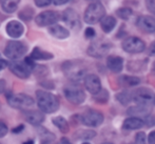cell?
<instances>
[{
    "label": "cell",
    "mask_w": 155,
    "mask_h": 144,
    "mask_svg": "<svg viewBox=\"0 0 155 144\" xmlns=\"http://www.w3.org/2000/svg\"><path fill=\"white\" fill-rule=\"evenodd\" d=\"M81 144H91V143H89V142H84V143H81Z\"/></svg>",
    "instance_id": "cell-54"
},
{
    "label": "cell",
    "mask_w": 155,
    "mask_h": 144,
    "mask_svg": "<svg viewBox=\"0 0 155 144\" xmlns=\"http://www.w3.org/2000/svg\"><path fill=\"white\" fill-rule=\"evenodd\" d=\"M145 123L147 126H153L155 125V117H153V116L150 115L149 117H147L145 119Z\"/></svg>",
    "instance_id": "cell-39"
},
{
    "label": "cell",
    "mask_w": 155,
    "mask_h": 144,
    "mask_svg": "<svg viewBox=\"0 0 155 144\" xmlns=\"http://www.w3.org/2000/svg\"><path fill=\"white\" fill-rule=\"evenodd\" d=\"M21 0H0V5L1 8L5 13H14L18 8V5Z\"/></svg>",
    "instance_id": "cell-25"
},
{
    "label": "cell",
    "mask_w": 155,
    "mask_h": 144,
    "mask_svg": "<svg viewBox=\"0 0 155 144\" xmlns=\"http://www.w3.org/2000/svg\"><path fill=\"white\" fill-rule=\"evenodd\" d=\"M106 17V8L101 2H92L84 11V20L88 24H96Z\"/></svg>",
    "instance_id": "cell-3"
},
{
    "label": "cell",
    "mask_w": 155,
    "mask_h": 144,
    "mask_svg": "<svg viewBox=\"0 0 155 144\" xmlns=\"http://www.w3.org/2000/svg\"><path fill=\"white\" fill-rule=\"evenodd\" d=\"M25 130V126L21 124V125H18L17 127H15V128H13V130L12 132L14 133V134H18V133H20V132H22V130Z\"/></svg>",
    "instance_id": "cell-44"
},
{
    "label": "cell",
    "mask_w": 155,
    "mask_h": 144,
    "mask_svg": "<svg viewBox=\"0 0 155 144\" xmlns=\"http://www.w3.org/2000/svg\"><path fill=\"white\" fill-rule=\"evenodd\" d=\"M109 98H110V96H109V91H107L106 88H102L99 93L93 96L94 101L97 102L98 104H106L107 102L109 101Z\"/></svg>",
    "instance_id": "cell-30"
},
{
    "label": "cell",
    "mask_w": 155,
    "mask_h": 144,
    "mask_svg": "<svg viewBox=\"0 0 155 144\" xmlns=\"http://www.w3.org/2000/svg\"><path fill=\"white\" fill-rule=\"evenodd\" d=\"M28 52V45L21 41L12 40L6 43L4 49V55L6 58L11 60H18L19 58L23 57Z\"/></svg>",
    "instance_id": "cell-6"
},
{
    "label": "cell",
    "mask_w": 155,
    "mask_h": 144,
    "mask_svg": "<svg viewBox=\"0 0 155 144\" xmlns=\"http://www.w3.org/2000/svg\"><path fill=\"white\" fill-rule=\"evenodd\" d=\"M115 98H116V100L121 105H128L129 103H131L133 101L132 91H123L120 93L116 94Z\"/></svg>",
    "instance_id": "cell-28"
},
{
    "label": "cell",
    "mask_w": 155,
    "mask_h": 144,
    "mask_svg": "<svg viewBox=\"0 0 155 144\" xmlns=\"http://www.w3.org/2000/svg\"><path fill=\"white\" fill-rule=\"evenodd\" d=\"M84 82V86H86L87 91L90 94H92L93 96L98 94L102 89L100 78L98 77L97 75H95V74H89V75H87Z\"/></svg>",
    "instance_id": "cell-15"
},
{
    "label": "cell",
    "mask_w": 155,
    "mask_h": 144,
    "mask_svg": "<svg viewBox=\"0 0 155 144\" xmlns=\"http://www.w3.org/2000/svg\"><path fill=\"white\" fill-rule=\"evenodd\" d=\"M104 121V117L98 110H87L86 113H84L80 116V122L84 125L89 126V127H97L100 126Z\"/></svg>",
    "instance_id": "cell-12"
},
{
    "label": "cell",
    "mask_w": 155,
    "mask_h": 144,
    "mask_svg": "<svg viewBox=\"0 0 155 144\" xmlns=\"http://www.w3.org/2000/svg\"><path fill=\"white\" fill-rule=\"evenodd\" d=\"M6 66H8V62L6 60H4V59H2L1 57H0V69H5Z\"/></svg>",
    "instance_id": "cell-42"
},
{
    "label": "cell",
    "mask_w": 155,
    "mask_h": 144,
    "mask_svg": "<svg viewBox=\"0 0 155 144\" xmlns=\"http://www.w3.org/2000/svg\"><path fill=\"white\" fill-rule=\"evenodd\" d=\"M121 47L126 53L140 54L146 50V43L140 38L135 36L127 37L121 43Z\"/></svg>",
    "instance_id": "cell-10"
},
{
    "label": "cell",
    "mask_w": 155,
    "mask_h": 144,
    "mask_svg": "<svg viewBox=\"0 0 155 144\" xmlns=\"http://www.w3.org/2000/svg\"><path fill=\"white\" fill-rule=\"evenodd\" d=\"M60 18H61V16L56 11H45V12L37 15L36 18H35V22L40 27H50L54 24H57Z\"/></svg>",
    "instance_id": "cell-11"
},
{
    "label": "cell",
    "mask_w": 155,
    "mask_h": 144,
    "mask_svg": "<svg viewBox=\"0 0 155 144\" xmlns=\"http://www.w3.org/2000/svg\"><path fill=\"white\" fill-rule=\"evenodd\" d=\"M148 142L149 144H155V130H152L148 136Z\"/></svg>",
    "instance_id": "cell-41"
},
{
    "label": "cell",
    "mask_w": 155,
    "mask_h": 144,
    "mask_svg": "<svg viewBox=\"0 0 155 144\" xmlns=\"http://www.w3.org/2000/svg\"><path fill=\"white\" fill-rule=\"evenodd\" d=\"M34 2L38 8H45V6L50 5L53 2V0H34Z\"/></svg>",
    "instance_id": "cell-37"
},
{
    "label": "cell",
    "mask_w": 155,
    "mask_h": 144,
    "mask_svg": "<svg viewBox=\"0 0 155 144\" xmlns=\"http://www.w3.org/2000/svg\"><path fill=\"white\" fill-rule=\"evenodd\" d=\"M96 36V32L93 27H87L84 30V37L87 39H93Z\"/></svg>",
    "instance_id": "cell-36"
},
{
    "label": "cell",
    "mask_w": 155,
    "mask_h": 144,
    "mask_svg": "<svg viewBox=\"0 0 155 144\" xmlns=\"http://www.w3.org/2000/svg\"><path fill=\"white\" fill-rule=\"evenodd\" d=\"M54 139H43L41 144H53Z\"/></svg>",
    "instance_id": "cell-49"
},
{
    "label": "cell",
    "mask_w": 155,
    "mask_h": 144,
    "mask_svg": "<svg viewBox=\"0 0 155 144\" xmlns=\"http://www.w3.org/2000/svg\"><path fill=\"white\" fill-rule=\"evenodd\" d=\"M133 102L137 105H145V106H152L154 104V93L148 87H138L135 91H132Z\"/></svg>",
    "instance_id": "cell-8"
},
{
    "label": "cell",
    "mask_w": 155,
    "mask_h": 144,
    "mask_svg": "<svg viewBox=\"0 0 155 144\" xmlns=\"http://www.w3.org/2000/svg\"><path fill=\"white\" fill-rule=\"evenodd\" d=\"M56 144H72L71 142H70L69 140H68L67 138H62V139H60L59 141H58Z\"/></svg>",
    "instance_id": "cell-48"
},
{
    "label": "cell",
    "mask_w": 155,
    "mask_h": 144,
    "mask_svg": "<svg viewBox=\"0 0 155 144\" xmlns=\"http://www.w3.org/2000/svg\"><path fill=\"white\" fill-rule=\"evenodd\" d=\"M151 72L153 75H155V61L153 62V64H152V69H151Z\"/></svg>",
    "instance_id": "cell-51"
},
{
    "label": "cell",
    "mask_w": 155,
    "mask_h": 144,
    "mask_svg": "<svg viewBox=\"0 0 155 144\" xmlns=\"http://www.w3.org/2000/svg\"><path fill=\"white\" fill-rule=\"evenodd\" d=\"M147 53L149 56H155V41L151 42V44L149 45L147 50Z\"/></svg>",
    "instance_id": "cell-40"
},
{
    "label": "cell",
    "mask_w": 155,
    "mask_h": 144,
    "mask_svg": "<svg viewBox=\"0 0 155 144\" xmlns=\"http://www.w3.org/2000/svg\"><path fill=\"white\" fill-rule=\"evenodd\" d=\"M96 132L92 130H78L75 133V138L78 140H91L94 137H96Z\"/></svg>",
    "instance_id": "cell-29"
},
{
    "label": "cell",
    "mask_w": 155,
    "mask_h": 144,
    "mask_svg": "<svg viewBox=\"0 0 155 144\" xmlns=\"http://www.w3.org/2000/svg\"><path fill=\"white\" fill-rule=\"evenodd\" d=\"M127 114L129 117H136L145 120L147 117L151 115V106H145V105H134L131 106L127 110Z\"/></svg>",
    "instance_id": "cell-17"
},
{
    "label": "cell",
    "mask_w": 155,
    "mask_h": 144,
    "mask_svg": "<svg viewBox=\"0 0 155 144\" xmlns=\"http://www.w3.org/2000/svg\"><path fill=\"white\" fill-rule=\"evenodd\" d=\"M124 27V25H123V27H121V29H119V32L117 33V35H116V37H117V38H121V37H124V35L127 34L126 32H124V30H123Z\"/></svg>",
    "instance_id": "cell-47"
},
{
    "label": "cell",
    "mask_w": 155,
    "mask_h": 144,
    "mask_svg": "<svg viewBox=\"0 0 155 144\" xmlns=\"http://www.w3.org/2000/svg\"><path fill=\"white\" fill-rule=\"evenodd\" d=\"M5 87H6L5 81H4V80H0V94H2L5 91Z\"/></svg>",
    "instance_id": "cell-46"
},
{
    "label": "cell",
    "mask_w": 155,
    "mask_h": 144,
    "mask_svg": "<svg viewBox=\"0 0 155 144\" xmlns=\"http://www.w3.org/2000/svg\"><path fill=\"white\" fill-rule=\"evenodd\" d=\"M63 22L70 27V29L74 30H79L81 29V20H80V17L78 15V13L76 12L74 8H65L62 12L61 16Z\"/></svg>",
    "instance_id": "cell-13"
},
{
    "label": "cell",
    "mask_w": 155,
    "mask_h": 144,
    "mask_svg": "<svg viewBox=\"0 0 155 144\" xmlns=\"http://www.w3.org/2000/svg\"><path fill=\"white\" fill-rule=\"evenodd\" d=\"M63 94L68 101L71 102L72 104H76V105L84 103V101L86 100V93L81 87L75 83L64 86Z\"/></svg>",
    "instance_id": "cell-7"
},
{
    "label": "cell",
    "mask_w": 155,
    "mask_h": 144,
    "mask_svg": "<svg viewBox=\"0 0 155 144\" xmlns=\"http://www.w3.org/2000/svg\"><path fill=\"white\" fill-rule=\"evenodd\" d=\"M111 47H112V44L110 41L106 40V39H97V40L91 42V44L87 50V53L91 57L100 59L108 55Z\"/></svg>",
    "instance_id": "cell-5"
},
{
    "label": "cell",
    "mask_w": 155,
    "mask_h": 144,
    "mask_svg": "<svg viewBox=\"0 0 155 144\" xmlns=\"http://www.w3.org/2000/svg\"><path fill=\"white\" fill-rule=\"evenodd\" d=\"M154 104H155V98H154Z\"/></svg>",
    "instance_id": "cell-55"
},
{
    "label": "cell",
    "mask_w": 155,
    "mask_h": 144,
    "mask_svg": "<svg viewBox=\"0 0 155 144\" xmlns=\"http://www.w3.org/2000/svg\"><path fill=\"white\" fill-rule=\"evenodd\" d=\"M116 15L117 17H119L123 20H129L131 18V16L133 15V11L131 8H128V6H124V8H119L116 10Z\"/></svg>",
    "instance_id": "cell-31"
},
{
    "label": "cell",
    "mask_w": 155,
    "mask_h": 144,
    "mask_svg": "<svg viewBox=\"0 0 155 144\" xmlns=\"http://www.w3.org/2000/svg\"><path fill=\"white\" fill-rule=\"evenodd\" d=\"M33 72H34L37 77H43V76H45L49 73V69H48V67L45 66V65H36Z\"/></svg>",
    "instance_id": "cell-33"
},
{
    "label": "cell",
    "mask_w": 155,
    "mask_h": 144,
    "mask_svg": "<svg viewBox=\"0 0 155 144\" xmlns=\"http://www.w3.org/2000/svg\"><path fill=\"white\" fill-rule=\"evenodd\" d=\"M41 85L43 87H45V88H54V84L52 83L51 81H47V82H41Z\"/></svg>",
    "instance_id": "cell-43"
},
{
    "label": "cell",
    "mask_w": 155,
    "mask_h": 144,
    "mask_svg": "<svg viewBox=\"0 0 155 144\" xmlns=\"http://www.w3.org/2000/svg\"><path fill=\"white\" fill-rule=\"evenodd\" d=\"M136 27L141 32L152 34L155 32V18L149 15H140L136 19Z\"/></svg>",
    "instance_id": "cell-14"
},
{
    "label": "cell",
    "mask_w": 155,
    "mask_h": 144,
    "mask_svg": "<svg viewBox=\"0 0 155 144\" xmlns=\"http://www.w3.org/2000/svg\"><path fill=\"white\" fill-rule=\"evenodd\" d=\"M8 134V125L3 121H0V138L4 137Z\"/></svg>",
    "instance_id": "cell-38"
},
{
    "label": "cell",
    "mask_w": 155,
    "mask_h": 144,
    "mask_svg": "<svg viewBox=\"0 0 155 144\" xmlns=\"http://www.w3.org/2000/svg\"><path fill=\"white\" fill-rule=\"evenodd\" d=\"M30 56H31L32 59H34L35 61L36 60H51V59L54 58V55L52 53L43 51L42 49H40V47H38V46L34 47V50L32 51Z\"/></svg>",
    "instance_id": "cell-23"
},
{
    "label": "cell",
    "mask_w": 155,
    "mask_h": 144,
    "mask_svg": "<svg viewBox=\"0 0 155 144\" xmlns=\"http://www.w3.org/2000/svg\"><path fill=\"white\" fill-rule=\"evenodd\" d=\"M33 14H34V10L30 6H25L23 10L19 12V18L22 19L23 21H30L33 18Z\"/></svg>",
    "instance_id": "cell-32"
},
{
    "label": "cell",
    "mask_w": 155,
    "mask_h": 144,
    "mask_svg": "<svg viewBox=\"0 0 155 144\" xmlns=\"http://www.w3.org/2000/svg\"><path fill=\"white\" fill-rule=\"evenodd\" d=\"M86 1H89V2H91V3H92V2H99L100 0H86Z\"/></svg>",
    "instance_id": "cell-52"
},
{
    "label": "cell",
    "mask_w": 155,
    "mask_h": 144,
    "mask_svg": "<svg viewBox=\"0 0 155 144\" xmlns=\"http://www.w3.org/2000/svg\"><path fill=\"white\" fill-rule=\"evenodd\" d=\"M107 67L112 73H120L124 69V58L117 55H110L107 58Z\"/></svg>",
    "instance_id": "cell-18"
},
{
    "label": "cell",
    "mask_w": 155,
    "mask_h": 144,
    "mask_svg": "<svg viewBox=\"0 0 155 144\" xmlns=\"http://www.w3.org/2000/svg\"><path fill=\"white\" fill-rule=\"evenodd\" d=\"M36 98L38 107L40 108L41 112L47 113V114H53L57 112L59 108V100L52 93L38 89L36 91Z\"/></svg>",
    "instance_id": "cell-2"
},
{
    "label": "cell",
    "mask_w": 155,
    "mask_h": 144,
    "mask_svg": "<svg viewBox=\"0 0 155 144\" xmlns=\"http://www.w3.org/2000/svg\"><path fill=\"white\" fill-rule=\"evenodd\" d=\"M147 61L148 60H132L128 63V69L131 72H143L147 67Z\"/></svg>",
    "instance_id": "cell-27"
},
{
    "label": "cell",
    "mask_w": 155,
    "mask_h": 144,
    "mask_svg": "<svg viewBox=\"0 0 155 144\" xmlns=\"http://www.w3.org/2000/svg\"><path fill=\"white\" fill-rule=\"evenodd\" d=\"M116 23H117V20L115 17L106 16L100 21V27H101V30H104L106 34H109V33H111L114 30V27H116Z\"/></svg>",
    "instance_id": "cell-24"
},
{
    "label": "cell",
    "mask_w": 155,
    "mask_h": 144,
    "mask_svg": "<svg viewBox=\"0 0 155 144\" xmlns=\"http://www.w3.org/2000/svg\"><path fill=\"white\" fill-rule=\"evenodd\" d=\"M5 30H6V34L11 37V38H20L21 36L23 35L25 33V27L21 22L17 20H11L10 22L6 24L5 27Z\"/></svg>",
    "instance_id": "cell-16"
},
{
    "label": "cell",
    "mask_w": 155,
    "mask_h": 144,
    "mask_svg": "<svg viewBox=\"0 0 155 144\" xmlns=\"http://www.w3.org/2000/svg\"><path fill=\"white\" fill-rule=\"evenodd\" d=\"M52 122H53L54 125H55L56 127H57L58 130L62 133V134H67V133L70 130L69 123H68L67 120H65L63 117H61V116H58V117L53 118Z\"/></svg>",
    "instance_id": "cell-26"
},
{
    "label": "cell",
    "mask_w": 155,
    "mask_h": 144,
    "mask_svg": "<svg viewBox=\"0 0 155 144\" xmlns=\"http://www.w3.org/2000/svg\"><path fill=\"white\" fill-rule=\"evenodd\" d=\"M147 10L149 11L151 14L155 15V0H145Z\"/></svg>",
    "instance_id": "cell-35"
},
{
    "label": "cell",
    "mask_w": 155,
    "mask_h": 144,
    "mask_svg": "<svg viewBox=\"0 0 155 144\" xmlns=\"http://www.w3.org/2000/svg\"><path fill=\"white\" fill-rule=\"evenodd\" d=\"M102 144H113V143H110V142H104V143H102Z\"/></svg>",
    "instance_id": "cell-53"
},
{
    "label": "cell",
    "mask_w": 155,
    "mask_h": 144,
    "mask_svg": "<svg viewBox=\"0 0 155 144\" xmlns=\"http://www.w3.org/2000/svg\"><path fill=\"white\" fill-rule=\"evenodd\" d=\"M147 141V135L143 132H138L135 135V140L134 144H146Z\"/></svg>",
    "instance_id": "cell-34"
},
{
    "label": "cell",
    "mask_w": 155,
    "mask_h": 144,
    "mask_svg": "<svg viewBox=\"0 0 155 144\" xmlns=\"http://www.w3.org/2000/svg\"><path fill=\"white\" fill-rule=\"evenodd\" d=\"M23 117L32 125H39L45 121V114L42 112H37V110H25Z\"/></svg>",
    "instance_id": "cell-19"
},
{
    "label": "cell",
    "mask_w": 155,
    "mask_h": 144,
    "mask_svg": "<svg viewBox=\"0 0 155 144\" xmlns=\"http://www.w3.org/2000/svg\"><path fill=\"white\" fill-rule=\"evenodd\" d=\"M22 144H34V140H32V139H30V140L25 141V142H23Z\"/></svg>",
    "instance_id": "cell-50"
},
{
    "label": "cell",
    "mask_w": 155,
    "mask_h": 144,
    "mask_svg": "<svg viewBox=\"0 0 155 144\" xmlns=\"http://www.w3.org/2000/svg\"><path fill=\"white\" fill-rule=\"evenodd\" d=\"M70 0H53V3L55 5H62V4H65L68 3Z\"/></svg>",
    "instance_id": "cell-45"
},
{
    "label": "cell",
    "mask_w": 155,
    "mask_h": 144,
    "mask_svg": "<svg viewBox=\"0 0 155 144\" xmlns=\"http://www.w3.org/2000/svg\"><path fill=\"white\" fill-rule=\"evenodd\" d=\"M61 69L64 76L73 83L84 80L87 77L86 64L82 60H67L62 63Z\"/></svg>",
    "instance_id": "cell-1"
},
{
    "label": "cell",
    "mask_w": 155,
    "mask_h": 144,
    "mask_svg": "<svg viewBox=\"0 0 155 144\" xmlns=\"http://www.w3.org/2000/svg\"><path fill=\"white\" fill-rule=\"evenodd\" d=\"M48 30H49L50 35H52L54 38L57 39H67L70 36V30L59 24L52 25L48 29Z\"/></svg>",
    "instance_id": "cell-21"
},
{
    "label": "cell",
    "mask_w": 155,
    "mask_h": 144,
    "mask_svg": "<svg viewBox=\"0 0 155 144\" xmlns=\"http://www.w3.org/2000/svg\"><path fill=\"white\" fill-rule=\"evenodd\" d=\"M8 69H10V71L15 76H17L20 79H27V78H29L31 76L32 72L34 71V69L25 62V59L22 61L12 60L11 62H8Z\"/></svg>",
    "instance_id": "cell-9"
},
{
    "label": "cell",
    "mask_w": 155,
    "mask_h": 144,
    "mask_svg": "<svg viewBox=\"0 0 155 144\" xmlns=\"http://www.w3.org/2000/svg\"><path fill=\"white\" fill-rule=\"evenodd\" d=\"M145 125V120L136 117H129L127 119H124L123 123V128L126 130H135L143 127Z\"/></svg>",
    "instance_id": "cell-20"
},
{
    "label": "cell",
    "mask_w": 155,
    "mask_h": 144,
    "mask_svg": "<svg viewBox=\"0 0 155 144\" xmlns=\"http://www.w3.org/2000/svg\"><path fill=\"white\" fill-rule=\"evenodd\" d=\"M6 100L8 105L17 110H25L34 105V99L27 94H10L6 96Z\"/></svg>",
    "instance_id": "cell-4"
},
{
    "label": "cell",
    "mask_w": 155,
    "mask_h": 144,
    "mask_svg": "<svg viewBox=\"0 0 155 144\" xmlns=\"http://www.w3.org/2000/svg\"><path fill=\"white\" fill-rule=\"evenodd\" d=\"M118 84L123 87H133L137 86L140 83V79L135 76H129V75H121L120 77L117 78Z\"/></svg>",
    "instance_id": "cell-22"
}]
</instances>
